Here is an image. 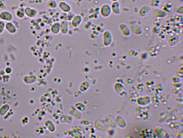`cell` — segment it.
<instances>
[{"instance_id":"1","label":"cell","mask_w":183,"mask_h":138,"mask_svg":"<svg viewBox=\"0 0 183 138\" xmlns=\"http://www.w3.org/2000/svg\"><path fill=\"white\" fill-rule=\"evenodd\" d=\"M103 43L104 46H109L113 42V36L110 31H104L103 33Z\"/></svg>"},{"instance_id":"2","label":"cell","mask_w":183,"mask_h":138,"mask_svg":"<svg viewBox=\"0 0 183 138\" xmlns=\"http://www.w3.org/2000/svg\"><path fill=\"white\" fill-rule=\"evenodd\" d=\"M100 13L103 17H109L112 13L111 6L108 4H103L100 9Z\"/></svg>"},{"instance_id":"3","label":"cell","mask_w":183,"mask_h":138,"mask_svg":"<svg viewBox=\"0 0 183 138\" xmlns=\"http://www.w3.org/2000/svg\"><path fill=\"white\" fill-rule=\"evenodd\" d=\"M94 126L97 130L102 132H106L109 130V126L107 124L99 118L97 119L95 121Z\"/></svg>"},{"instance_id":"4","label":"cell","mask_w":183,"mask_h":138,"mask_svg":"<svg viewBox=\"0 0 183 138\" xmlns=\"http://www.w3.org/2000/svg\"><path fill=\"white\" fill-rule=\"evenodd\" d=\"M119 29L121 34L125 37H129L131 34L129 26L125 23H121L119 25Z\"/></svg>"},{"instance_id":"5","label":"cell","mask_w":183,"mask_h":138,"mask_svg":"<svg viewBox=\"0 0 183 138\" xmlns=\"http://www.w3.org/2000/svg\"><path fill=\"white\" fill-rule=\"evenodd\" d=\"M131 33H132L136 35H140L143 32L142 28L139 25L133 24L129 26Z\"/></svg>"},{"instance_id":"6","label":"cell","mask_w":183,"mask_h":138,"mask_svg":"<svg viewBox=\"0 0 183 138\" xmlns=\"http://www.w3.org/2000/svg\"><path fill=\"white\" fill-rule=\"evenodd\" d=\"M151 7L147 5L143 6L139 8L138 13L140 17H145L151 11Z\"/></svg>"},{"instance_id":"7","label":"cell","mask_w":183,"mask_h":138,"mask_svg":"<svg viewBox=\"0 0 183 138\" xmlns=\"http://www.w3.org/2000/svg\"><path fill=\"white\" fill-rule=\"evenodd\" d=\"M110 6L113 14L116 15H119L121 14L120 4L119 1L112 2Z\"/></svg>"},{"instance_id":"8","label":"cell","mask_w":183,"mask_h":138,"mask_svg":"<svg viewBox=\"0 0 183 138\" xmlns=\"http://www.w3.org/2000/svg\"><path fill=\"white\" fill-rule=\"evenodd\" d=\"M152 15L156 17L163 18L166 17L167 14L166 12L159 8H156L152 11Z\"/></svg>"},{"instance_id":"9","label":"cell","mask_w":183,"mask_h":138,"mask_svg":"<svg viewBox=\"0 0 183 138\" xmlns=\"http://www.w3.org/2000/svg\"><path fill=\"white\" fill-rule=\"evenodd\" d=\"M69 30V25L66 20L61 21L60 23V32L63 35H66Z\"/></svg>"},{"instance_id":"10","label":"cell","mask_w":183,"mask_h":138,"mask_svg":"<svg viewBox=\"0 0 183 138\" xmlns=\"http://www.w3.org/2000/svg\"><path fill=\"white\" fill-rule=\"evenodd\" d=\"M59 7L61 10L64 12H69L71 10V7L68 3L64 1H61L59 3Z\"/></svg>"},{"instance_id":"11","label":"cell","mask_w":183,"mask_h":138,"mask_svg":"<svg viewBox=\"0 0 183 138\" xmlns=\"http://www.w3.org/2000/svg\"><path fill=\"white\" fill-rule=\"evenodd\" d=\"M82 18L79 15H76L73 17L71 21V25L74 27H77L81 24Z\"/></svg>"},{"instance_id":"12","label":"cell","mask_w":183,"mask_h":138,"mask_svg":"<svg viewBox=\"0 0 183 138\" xmlns=\"http://www.w3.org/2000/svg\"><path fill=\"white\" fill-rule=\"evenodd\" d=\"M106 122L108 126L111 128L116 127V124L114 118L111 115H108L106 118Z\"/></svg>"},{"instance_id":"13","label":"cell","mask_w":183,"mask_h":138,"mask_svg":"<svg viewBox=\"0 0 183 138\" xmlns=\"http://www.w3.org/2000/svg\"><path fill=\"white\" fill-rule=\"evenodd\" d=\"M69 113L74 118L80 119L82 117V114L81 112L75 108L71 109L69 111Z\"/></svg>"},{"instance_id":"14","label":"cell","mask_w":183,"mask_h":138,"mask_svg":"<svg viewBox=\"0 0 183 138\" xmlns=\"http://www.w3.org/2000/svg\"><path fill=\"white\" fill-rule=\"evenodd\" d=\"M60 121L63 124H71L73 122V119L69 115H62L60 117Z\"/></svg>"},{"instance_id":"15","label":"cell","mask_w":183,"mask_h":138,"mask_svg":"<svg viewBox=\"0 0 183 138\" xmlns=\"http://www.w3.org/2000/svg\"><path fill=\"white\" fill-rule=\"evenodd\" d=\"M44 123L45 125L50 132H54L55 131L56 126L54 123L51 120L46 119Z\"/></svg>"},{"instance_id":"16","label":"cell","mask_w":183,"mask_h":138,"mask_svg":"<svg viewBox=\"0 0 183 138\" xmlns=\"http://www.w3.org/2000/svg\"><path fill=\"white\" fill-rule=\"evenodd\" d=\"M51 31L52 34L56 35L60 32V23L56 22L54 23L51 28Z\"/></svg>"},{"instance_id":"17","label":"cell","mask_w":183,"mask_h":138,"mask_svg":"<svg viewBox=\"0 0 183 138\" xmlns=\"http://www.w3.org/2000/svg\"><path fill=\"white\" fill-rule=\"evenodd\" d=\"M115 122L116 124L119 127L121 128H124L126 126V123L124 118L121 116H118L116 117Z\"/></svg>"},{"instance_id":"18","label":"cell","mask_w":183,"mask_h":138,"mask_svg":"<svg viewBox=\"0 0 183 138\" xmlns=\"http://www.w3.org/2000/svg\"><path fill=\"white\" fill-rule=\"evenodd\" d=\"M90 86V84L89 81H84L81 83L79 87L80 91L81 92H85L87 90Z\"/></svg>"},{"instance_id":"19","label":"cell","mask_w":183,"mask_h":138,"mask_svg":"<svg viewBox=\"0 0 183 138\" xmlns=\"http://www.w3.org/2000/svg\"><path fill=\"white\" fill-rule=\"evenodd\" d=\"M58 6L57 2L55 0H49L46 4V7L52 9H55Z\"/></svg>"},{"instance_id":"20","label":"cell","mask_w":183,"mask_h":138,"mask_svg":"<svg viewBox=\"0 0 183 138\" xmlns=\"http://www.w3.org/2000/svg\"><path fill=\"white\" fill-rule=\"evenodd\" d=\"M179 40V36L177 35L173 36L169 40V44L171 46H175L178 43Z\"/></svg>"},{"instance_id":"21","label":"cell","mask_w":183,"mask_h":138,"mask_svg":"<svg viewBox=\"0 0 183 138\" xmlns=\"http://www.w3.org/2000/svg\"><path fill=\"white\" fill-rule=\"evenodd\" d=\"M76 108L81 112H84L86 110V106L83 103L77 102L74 105Z\"/></svg>"},{"instance_id":"22","label":"cell","mask_w":183,"mask_h":138,"mask_svg":"<svg viewBox=\"0 0 183 138\" xmlns=\"http://www.w3.org/2000/svg\"><path fill=\"white\" fill-rule=\"evenodd\" d=\"M176 12L179 14L183 15V6H180L177 8L176 10Z\"/></svg>"},{"instance_id":"23","label":"cell","mask_w":183,"mask_h":138,"mask_svg":"<svg viewBox=\"0 0 183 138\" xmlns=\"http://www.w3.org/2000/svg\"><path fill=\"white\" fill-rule=\"evenodd\" d=\"M108 134L110 136H112L114 134V131L112 129H109L108 131Z\"/></svg>"},{"instance_id":"24","label":"cell","mask_w":183,"mask_h":138,"mask_svg":"<svg viewBox=\"0 0 183 138\" xmlns=\"http://www.w3.org/2000/svg\"><path fill=\"white\" fill-rule=\"evenodd\" d=\"M110 1H112V2H115V1H119V0H110Z\"/></svg>"},{"instance_id":"25","label":"cell","mask_w":183,"mask_h":138,"mask_svg":"<svg viewBox=\"0 0 183 138\" xmlns=\"http://www.w3.org/2000/svg\"><path fill=\"white\" fill-rule=\"evenodd\" d=\"M132 2L133 3H134L136 2V0H132Z\"/></svg>"}]
</instances>
